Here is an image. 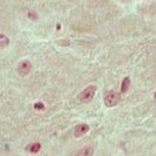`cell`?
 Returning a JSON list of instances; mask_svg holds the SVG:
<instances>
[{
	"label": "cell",
	"instance_id": "obj_7",
	"mask_svg": "<svg viewBox=\"0 0 156 156\" xmlns=\"http://www.w3.org/2000/svg\"><path fill=\"white\" fill-rule=\"evenodd\" d=\"M9 43V38L3 34H0V49H3L7 47Z\"/></svg>",
	"mask_w": 156,
	"mask_h": 156
},
{
	"label": "cell",
	"instance_id": "obj_1",
	"mask_svg": "<svg viewBox=\"0 0 156 156\" xmlns=\"http://www.w3.org/2000/svg\"><path fill=\"white\" fill-rule=\"evenodd\" d=\"M97 90V87L95 85H90L87 88H85L83 90L80 92L78 95L79 101L82 103L87 104L94 99L95 95V92Z\"/></svg>",
	"mask_w": 156,
	"mask_h": 156
},
{
	"label": "cell",
	"instance_id": "obj_6",
	"mask_svg": "<svg viewBox=\"0 0 156 156\" xmlns=\"http://www.w3.org/2000/svg\"><path fill=\"white\" fill-rule=\"evenodd\" d=\"M130 84H131L130 78H129V77H126V78H124V80H122V85H121V92H122V93H126V92L129 90Z\"/></svg>",
	"mask_w": 156,
	"mask_h": 156
},
{
	"label": "cell",
	"instance_id": "obj_3",
	"mask_svg": "<svg viewBox=\"0 0 156 156\" xmlns=\"http://www.w3.org/2000/svg\"><path fill=\"white\" fill-rule=\"evenodd\" d=\"M31 69H32L31 62L28 60H24V61H22L19 63L18 67H17V72L20 75L26 76L27 74H29Z\"/></svg>",
	"mask_w": 156,
	"mask_h": 156
},
{
	"label": "cell",
	"instance_id": "obj_5",
	"mask_svg": "<svg viewBox=\"0 0 156 156\" xmlns=\"http://www.w3.org/2000/svg\"><path fill=\"white\" fill-rule=\"evenodd\" d=\"M94 153V149L90 146H88V147L80 149V151H78L76 154H74L73 156H93Z\"/></svg>",
	"mask_w": 156,
	"mask_h": 156
},
{
	"label": "cell",
	"instance_id": "obj_2",
	"mask_svg": "<svg viewBox=\"0 0 156 156\" xmlns=\"http://www.w3.org/2000/svg\"><path fill=\"white\" fill-rule=\"evenodd\" d=\"M121 101V94L118 92L110 90L106 92L104 96V102L107 107H114Z\"/></svg>",
	"mask_w": 156,
	"mask_h": 156
},
{
	"label": "cell",
	"instance_id": "obj_4",
	"mask_svg": "<svg viewBox=\"0 0 156 156\" xmlns=\"http://www.w3.org/2000/svg\"><path fill=\"white\" fill-rule=\"evenodd\" d=\"M90 131V126L88 124L81 123L77 125L74 131H73V135L75 138H80L84 134H86L88 132Z\"/></svg>",
	"mask_w": 156,
	"mask_h": 156
},
{
	"label": "cell",
	"instance_id": "obj_8",
	"mask_svg": "<svg viewBox=\"0 0 156 156\" xmlns=\"http://www.w3.org/2000/svg\"><path fill=\"white\" fill-rule=\"evenodd\" d=\"M41 149V144L39 143H36V144H34L31 145L30 147V152L31 153H37L39 152V150Z\"/></svg>",
	"mask_w": 156,
	"mask_h": 156
}]
</instances>
